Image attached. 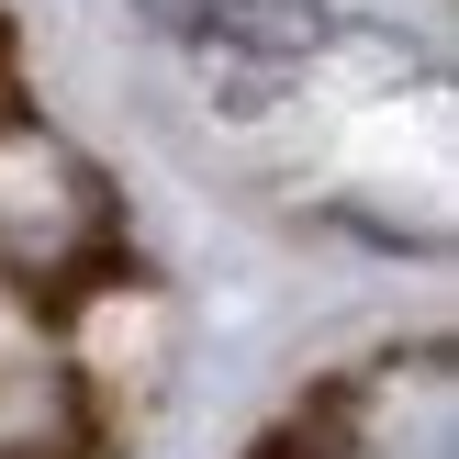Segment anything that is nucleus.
<instances>
[{
  "instance_id": "3",
  "label": "nucleus",
  "mask_w": 459,
  "mask_h": 459,
  "mask_svg": "<svg viewBox=\"0 0 459 459\" xmlns=\"http://www.w3.org/2000/svg\"><path fill=\"white\" fill-rule=\"evenodd\" d=\"M101 426H90V393L56 370V359H0V459H90Z\"/></svg>"
},
{
  "instance_id": "2",
  "label": "nucleus",
  "mask_w": 459,
  "mask_h": 459,
  "mask_svg": "<svg viewBox=\"0 0 459 459\" xmlns=\"http://www.w3.org/2000/svg\"><path fill=\"white\" fill-rule=\"evenodd\" d=\"M134 12H146L179 56L236 67V79H291V67H314L348 34L336 0H134Z\"/></svg>"
},
{
  "instance_id": "5",
  "label": "nucleus",
  "mask_w": 459,
  "mask_h": 459,
  "mask_svg": "<svg viewBox=\"0 0 459 459\" xmlns=\"http://www.w3.org/2000/svg\"><path fill=\"white\" fill-rule=\"evenodd\" d=\"M0 101H12V22H0Z\"/></svg>"
},
{
  "instance_id": "4",
  "label": "nucleus",
  "mask_w": 459,
  "mask_h": 459,
  "mask_svg": "<svg viewBox=\"0 0 459 459\" xmlns=\"http://www.w3.org/2000/svg\"><path fill=\"white\" fill-rule=\"evenodd\" d=\"M247 459H359V448H348V426H336V403H303V415H281Z\"/></svg>"
},
{
  "instance_id": "1",
  "label": "nucleus",
  "mask_w": 459,
  "mask_h": 459,
  "mask_svg": "<svg viewBox=\"0 0 459 459\" xmlns=\"http://www.w3.org/2000/svg\"><path fill=\"white\" fill-rule=\"evenodd\" d=\"M112 269H124V202L101 157L45 112L0 101V281L45 314H79Z\"/></svg>"
}]
</instances>
